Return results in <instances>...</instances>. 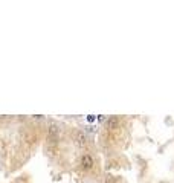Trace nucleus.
Masks as SVG:
<instances>
[{"label": "nucleus", "instance_id": "4", "mask_svg": "<svg viewBox=\"0 0 174 183\" xmlns=\"http://www.w3.org/2000/svg\"><path fill=\"white\" fill-rule=\"evenodd\" d=\"M57 127L55 125H51L49 127V140L51 142H57Z\"/></svg>", "mask_w": 174, "mask_h": 183}, {"label": "nucleus", "instance_id": "5", "mask_svg": "<svg viewBox=\"0 0 174 183\" xmlns=\"http://www.w3.org/2000/svg\"><path fill=\"white\" fill-rule=\"evenodd\" d=\"M95 119H96V116H95V115H89V116H87V121H89V122H93Z\"/></svg>", "mask_w": 174, "mask_h": 183}, {"label": "nucleus", "instance_id": "7", "mask_svg": "<svg viewBox=\"0 0 174 183\" xmlns=\"http://www.w3.org/2000/svg\"><path fill=\"white\" fill-rule=\"evenodd\" d=\"M0 151H3V142L0 140Z\"/></svg>", "mask_w": 174, "mask_h": 183}, {"label": "nucleus", "instance_id": "3", "mask_svg": "<svg viewBox=\"0 0 174 183\" xmlns=\"http://www.w3.org/2000/svg\"><path fill=\"white\" fill-rule=\"evenodd\" d=\"M119 127V119L116 116H112L107 119V128L108 130H116V128Z\"/></svg>", "mask_w": 174, "mask_h": 183}, {"label": "nucleus", "instance_id": "6", "mask_svg": "<svg viewBox=\"0 0 174 183\" xmlns=\"http://www.w3.org/2000/svg\"><path fill=\"white\" fill-rule=\"evenodd\" d=\"M105 183H113V179H112V177H108V179H107V182H105Z\"/></svg>", "mask_w": 174, "mask_h": 183}, {"label": "nucleus", "instance_id": "1", "mask_svg": "<svg viewBox=\"0 0 174 183\" xmlns=\"http://www.w3.org/2000/svg\"><path fill=\"white\" fill-rule=\"evenodd\" d=\"M93 163H95V160L90 154H82L81 156V168L84 171H90L93 168Z\"/></svg>", "mask_w": 174, "mask_h": 183}, {"label": "nucleus", "instance_id": "2", "mask_svg": "<svg viewBox=\"0 0 174 183\" xmlns=\"http://www.w3.org/2000/svg\"><path fill=\"white\" fill-rule=\"evenodd\" d=\"M73 140H75L77 145L84 146L86 145V134L82 131H75V136H73Z\"/></svg>", "mask_w": 174, "mask_h": 183}]
</instances>
